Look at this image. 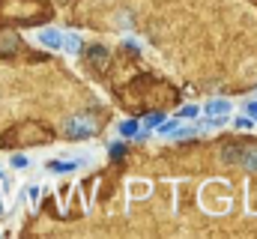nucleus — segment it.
<instances>
[{
  "mask_svg": "<svg viewBox=\"0 0 257 239\" xmlns=\"http://www.w3.org/2000/svg\"><path fill=\"white\" fill-rule=\"evenodd\" d=\"M126 194H128V200H147L153 194V182L141 179V177H132L126 182Z\"/></svg>",
  "mask_w": 257,
  "mask_h": 239,
  "instance_id": "4",
  "label": "nucleus"
},
{
  "mask_svg": "<svg viewBox=\"0 0 257 239\" xmlns=\"http://www.w3.org/2000/svg\"><path fill=\"white\" fill-rule=\"evenodd\" d=\"M0 236H3V233H0Z\"/></svg>",
  "mask_w": 257,
  "mask_h": 239,
  "instance_id": "26",
  "label": "nucleus"
},
{
  "mask_svg": "<svg viewBox=\"0 0 257 239\" xmlns=\"http://www.w3.org/2000/svg\"><path fill=\"white\" fill-rule=\"evenodd\" d=\"M123 42H126V45H132V48H141V42H138V39H135V36H126V39H123Z\"/></svg>",
  "mask_w": 257,
  "mask_h": 239,
  "instance_id": "22",
  "label": "nucleus"
},
{
  "mask_svg": "<svg viewBox=\"0 0 257 239\" xmlns=\"http://www.w3.org/2000/svg\"><path fill=\"white\" fill-rule=\"evenodd\" d=\"M230 123H233V126H236V129H239V132H251V129H254L257 123L251 117H248V114H245V111H242V114H236V117L230 120Z\"/></svg>",
  "mask_w": 257,
  "mask_h": 239,
  "instance_id": "15",
  "label": "nucleus"
},
{
  "mask_svg": "<svg viewBox=\"0 0 257 239\" xmlns=\"http://www.w3.org/2000/svg\"><path fill=\"white\" fill-rule=\"evenodd\" d=\"M203 114L206 117H230L233 114V102L230 99H209L203 105Z\"/></svg>",
  "mask_w": 257,
  "mask_h": 239,
  "instance_id": "6",
  "label": "nucleus"
},
{
  "mask_svg": "<svg viewBox=\"0 0 257 239\" xmlns=\"http://www.w3.org/2000/svg\"><path fill=\"white\" fill-rule=\"evenodd\" d=\"M117 132H120V138H138L141 135V120H123L117 126Z\"/></svg>",
  "mask_w": 257,
  "mask_h": 239,
  "instance_id": "10",
  "label": "nucleus"
},
{
  "mask_svg": "<svg viewBox=\"0 0 257 239\" xmlns=\"http://www.w3.org/2000/svg\"><path fill=\"white\" fill-rule=\"evenodd\" d=\"M197 203L209 215L230 212V182H224V179H206L203 188H200V194H197Z\"/></svg>",
  "mask_w": 257,
  "mask_h": 239,
  "instance_id": "1",
  "label": "nucleus"
},
{
  "mask_svg": "<svg viewBox=\"0 0 257 239\" xmlns=\"http://www.w3.org/2000/svg\"><path fill=\"white\" fill-rule=\"evenodd\" d=\"M42 191H45V185L42 182H27V185H21V191H18V206L24 203V206H36L39 203V197H42Z\"/></svg>",
  "mask_w": 257,
  "mask_h": 239,
  "instance_id": "5",
  "label": "nucleus"
},
{
  "mask_svg": "<svg viewBox=\"0 0 257 239\" xmlns=\"http://www.w3.org/2000/svg\"><path fill=\"white\" fill-rule=\"evenodd\" d=\"M114 21H117V24L126 30V27H132V24H135V15H132L128 9H123V12H117V18H114Z\"/></svg>",
  "mask_w": 257,
  "mask_h": 239,
  "instance_id": "18",
  "label": "nucleus"
},
{
  "mask_svg": "<svg viewBox=\"0 0 257 239\" xmlns=\"http://www.w3.org/2000/svg\"><path fill=\"white\" fill-rule=\"evenodd\" d=\"M162 120H165V114H162V111H153V114H147V117L141 120V132H153V129H156Z\"/></svg>",
  "mask_w": 257,
  "mask_h": 239,
  "instance_id": "13",
  "label": "nucleus"
},
{
  "mask_svg": "<svg viewBox=\"0 0 257 239\" xmlns=\"http://www.w3.org/2000/svg\"><path fill=\"white\" fill-rule=\"evenodd\" d=\"M239 153H242V147H239V144H230V147H224V150H221V162L236 165V162H239Z\"/></svg>",
  "mask_w": 257,
  "mask_h": 239,
  "instance_id": "12",
  "label": "nucleus"
},
{
  "mask_svg": "<svg viewBox=\"0 0 257 239\" xmlns=\"http://www.w3.org/2000/svg\"><path fill=\"white\" fill-rule=\"evenodd\" d=\"M242 111H245V114H248V117H251V120L257 123V99H251V102H245V108H242Z\"/></svg>",
  "mask_w": 257,
  "mask_h": 239,
  "instance_id": "19",
  "label": "nucleus"
},
{
  "mask_svg": "<svg viewBox=\"0 0 257 239\" xmlns=\"http://www.w3.org/2000/svg\"><path fill=\"white\" fill-rule=\"evenodd\" d=\"M30 165H33V159H30V156H24V153L9 156V168H15V171H24V168H30Z\"/></svg>",
  "mask_w": 257,
  "mask_h": 239,
  "instance_id": "14",
  "label": "nucleus"
},
{
  "mask_svg": "<svg viewBox=\"0 0 257 239\" xmlns=\"http://www.w3.org/2000/svg\"><path fill=\"white\" fill-rule=\"evenodd\" d=\"M197 132H200V126H183V123H180V126L174 129V135H171V138L183 141V138H192V135H197Z\"/></svg>",
  "mask_w": 257,
  "mask_h": 239,
  "instance_id": "16",
  "label": "nucleus"
},
{
  "mask_svg": "<svg viewBox=\"0 0 257 239\" xmlns=\"http://www.w3.org/2000/svg\"><path fill=\"white\" fill-rule=\"evenodd\" d=\"M0 215H3V203H0Z\"/></svg>",
  "mask_w": 257,
  "mask_h": 239,
  "instance_id": "24",
  "label": "nucleus"
},
{
  "mask_svg": "<svg viewBox=\"0 0 257 239\" xmlns=\"http://www.w3.org/2000/svg\"><path fill=\"white\" fill-rule=\"evenodd\" d=\"M99 3H111V0H99Z\"/></svg>",
  "mask_w": 257,
  "mask_h": 239,
  "instance_id": "25",
  "label": "nucleus"
},
{
  "mask_svg": "<svg viewBox=\"0 0 257 239\" xmlns=\"http://www.w3.org/2000/svg\"><path fill=\"white\" fill-rule=\"evenodd\" d=\"M0 182H3V191H12V179L6 177V171L0 168Z\"/></svg>",
  "mask_w": 257,
  "mask_h": 239,
  "instance_id": "20",
  "label": "nucleus"
},
{
  "mask_svg": "<svg viewBox=\"0 0 257 239\" xmlns=\"http://www.w3.org/2000/svg\"><path fill=\"white\" fill-rule=\"evenodd\" d=\"M81 48H84V39H81V33H63V48L69 57H75V54H81Z\"/></svg>",
  "mask_w": 257,
  "mask_h": 239,
  "instance_id": "8",
  "label": "nucleus"
},
{
  "mask_svg": "<svg viewBox=\"0 0 257 239\" xmlns=\"http://www.w3.org/2000/svg\"><path fill=\"white\" fill-rule=\"evenodd\" d=\"M239 165H242L248 174H257V147H242V153H239Z\"/></svg>",
  "mask_w": 257,
  "mask_h": 239,
  "instance_id": "9",
  "label": "nucleus"
},
{
  "mask_svg": "<svg viewBox=\"0 0 257 239\" xmlns=\"http://www.w3.org/2000/svg\"><path fill=\"white\" fill-rule=\"evenodd\" d=\"M90 162H93V159H90V156H84V159H60V162H51V165H48V171H51V174H72V171H78V168H84V165H90Z\"/></svg>",
  "mask_w": 257,
  "mask_h": 239,
  "instance_id": "7",
  "label": "nucleus"
},
{
  "mask_svg": "<svg viewBox=\"0 0 257 239\" xmlns=\"http://www.w3.org/2000/svg\"><path fill=\"white\" fill-rule=\"evenodd\" d=\"M180 123H183L180 117H165L162 123H159V126H156V132H159L162 138H171V135H174V129H177Z\"/></svg>",
  "mask_w": 257,
  "mask_h": 239,
  "instance_id": "11",
  "label": "nucleus"
},
{
  "mask_svg": "<svg viewBox=\"0 0 257 239\" xmlns=\"http://www.w3.org/2000/svg\"><path fill=\"white\" fill-rule=\"evenodd\" d=\"M93 51H96V54H93V60H96V63L108 60V48H93Z\"/></svg>",
  "mask_w": 257,
  "mask_h": 239,
  "instance_id": "21",
  "label": "nucleus"
},
{
  "mask_svg": "<svg viewBox=\"0 0 257 239\" xmlns=\"http://www.w3.org/2000/svg\"><path fill=\"white\" fill-rule=\"evenodd\" d=\"M33 39L42 48H48V51H60L63 48V30H57V27H42V30L33 33Z\"/></svg>",
  "mask_w": 257,
  "mask_h": 239,
  "instance_id": "3",
  "label": "nucleus"
},
{
  "mask_svg": "<svg viewBox=\"0 0 257 239\" xmlns=\"http://www.w3.org/2000/svg\"><path fill=\"white\" fill-rule=\"evenodd\" d=\"M0 200H3V182H0Z\"/></svg>",
  "mask_w": 257,
  "mask_h": 239,
  "instance_id": "23",
  "label": "nucleus"
},
{
  "mask_svg": "<svg viewBox=\"0 0 257 239\" xmlns=\"http://www.w3.org/2000/svg\"><path fill=\"white\" fill-rule=\"evenodd\" d=\"M96 120L90 117V114H72V117L63 120V135L66 138H75V141H81V138H90V135H96Z\"/></svg>",
  "mask_w": 257,
  "mask_h": 239,
  "instance_id": "2",
  "label": "nucleus"
},
{
  "mask_svg": "<svg viewBox=\"0 0 257 239\" xmlns=\"http://www.w3.org/2000/svg\"><path fill=\"white\" fill-rule=\"evenodd\" d=\"M174 117H180V120H194V117H200V108L197 105H183Z\"/></svg>",
  "mask_w": 257,
  "mask_h": 239,
  "instance_id": "17",
  "label": "nucleus"
}]
</instances>
